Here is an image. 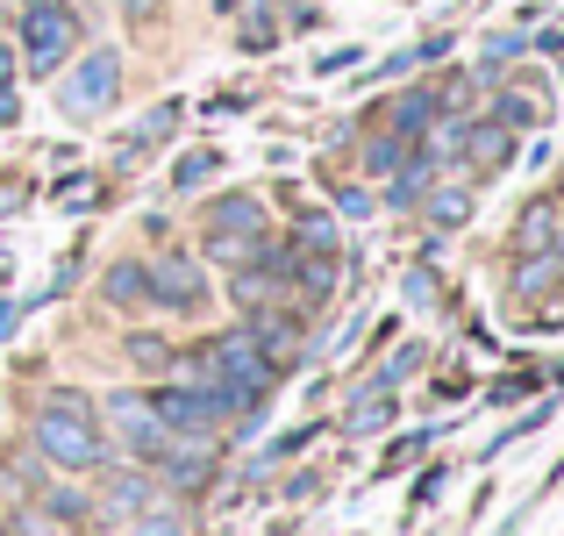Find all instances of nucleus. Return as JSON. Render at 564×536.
<instances>
[{
	"label": "nucleus",
	"mask_w": 564,
	"mask_h": 536,
	"mask_svg": "<svg viewBox=\"0 0 564 536\" xmlns=\"http://www.w3.org/2000/svg\"><path fill=\"white\" fill-rule=\"evenodd\" d=\"M258 229H264V207L250 193H221L207 207V236H258Z\"/></svg>",
	"instance_id": "7"
},
{
	"label": "nucleus",
	"mask_w": 564,
	"mask_h": 536,
	"mask_svg": "<svg viewBox=\"0 0 564 536\" xmlns=\"http://www.w3.org/2000/svg\"><path fill=\"white\" fill-rule=\"evenodd\" d=\"M0 86H8V51H0Z\"/></svg>",
	"instance_id": "16"
},
{
	"label": "nucleus",
	"mask_w": 564,
	"mask_h": 536,
	"mask_svg": "<svg viewBox=\"0 0 564 536\" xmlns=\"http://www.w3.org/2000/svg\"><path fill=\"white\" fill-rule=\"evenodd\" d=\"M429 215H436V222H465L471 215V193H436V201H429Z\"/></svg>",
	"instance_id": "12"
},
{
	"label": "nucleus",
	"mask_w": 564,
	"mask_h": 536,
	"mask_svg": "<svg viewBox=\"0 0 564 536\" xmlns=\"http://www.w3.org/2000/svg\"><path fill=\"white\" fill-rule=\"evenodd\" d=\"M72 36H79V22H72L65 0H36V8H29L22 51H29V65H36V72H57V65H65V57H72Z\"/></svg>",
	"instance_id": "3"
},
{
	"label": "nucleus",
	"mask_w": 564,
	"mask_h": 536,
	"mask_svg": "<svg viewBox=\"0 0 564 536\" xmlns=\"http://www.w3.org/2000/svg\"><path fill=\"white\" fill-rule=\"evenodd\" d=\"M386 415H393V394H386V386H372V394L350 408V429H372V422H386Z\"/></svg>",
	"instance_id": "9"
},
{
	"label": "nucleus",
	"mask_w": 564,
	"mask_h": 536,
	"mask_svg": "<svg viewBox=\"0 0 564 536\" xmlns=\"http://www.w3.org/2000/svg\"><path fill=\"white\" fill-rule=\"evenodd\" d=\"M143 293H151V301H165V308H193V301H200V272H193L186 258H165L151 279H143Z\"/></svg>",
	"instance_id": "6"
},
{
	"label": "nucleus",
	"mask_w": 564,
	"mask_h": 536,
	"mask_svg": "<svg viewBox=\"0 0 564 536\" xmlns=\"http://www.w3.org/2000/svg\"><path fill=\"white\" fill-rule=\"evenodd\" d=\"M108 429H115V437H122L137 458H151V465L172 451V429L158 422L151 394H115V400H108Z\"/></svg>",
	"instance_id": "4"
},
{
	"label": "nucleus",
	"mask_w": 564,
	"mask_h": 536,
	"mask_svg": "<svg viewBox=\"0 0 564 536\" xmlns=\"http://www.w3.org/2000/svg\"><path fill=\"white\" fill-rule=\"evenodd\" d=\"M465 151H471V165H508V129H465Z\"/></svg>",
	"instance_id": "8"
},
{
	"label": "nucleus",
	"mask_w": 564,
	"mask_h": 536,
	"mask_svg": "<svg viewBox=\"0 0 564 536\" xmlns=\"http://www.w3.org/2000/svg\"><path fill=\"white\" fill-rule=\"evenodd\" d=\"M108 301H143V265H115L108 272Z\"/></svg>",
	"instance_id": "10"
},
{
	"label": "nucleus",
	"mask_w": 564,
	"mask_h": 536,
	"mask_svg": "<svg viewBox=\"0 0 564 536\" xmlns=\"http://www.w3.org/2000/svg\"><path fill=\"white\" fill-rule=\"evenodd\" d=\"M122 14H129V22H151V14H158V0H122Z\"/></svg>",
	"instance_id": "14"
},
{
	"label": "nucleus",
	"mask_w": 564,
	"mask_h": 536,
	"mask_svg": "<svg viewBox=\"0 0 564 536\" xmlns=\"http://www.w3.org/2000/svg\"><path fill=\"white\" fill-rule=\"evenodd\" d=\"M115 94H122V57L86 51L79 72L65 79V115H100V108H115Z\"/></svg>",
	"instance_id": "5"
},
{
	"label": "nucleus",
	"mask_w": 564,
	"mask_h": 536,
	"mask_svg": "<svg viewBox=\"0 0 564 536\" xmlns=\"http://www.w3.org/2000/svg\"><path fill=\"white\" fill-rule=\"evenodd\" d=\"M137 536H180V523H143Z\"/></svg>",
	"instance_id": "15"
},
{
	"label": "nucleus",
	"mask_w": 564,
	"mask_h": 536,
	"mask_svg": "<svg viewBox=\"0 0 564 536\" xmlns=\"http://www.w3.org/2000/svg\"><path fill=\"white\" fill-rule=\"evenodd\" d=\"M200 365L215 372L221 386H236L243 400H258L264 386H272V351H264L250 330H236V336H215V344L200 351Z\"/></svg>",
	"instance_id": "2"
},
{
	"label": "nucleus",
	"mask_w": 564,
	"mask_h": 536,
	"mask_svg": "<svg viewBox=\"0 0 564 536\" xmlns=\"http://www.w3.org/2000/svg\"><path fill=\"white\" fill-rule=\"evenodd\" d=\"M108 494H115V515H137L143 501H151V486L143 480H108Z\"/></svg>",
	"instance_id": "11"
},
{
	"label": "nucleus",
	"mask_w": 564,
	"mask_h": 536,
	"mask_svg": "<svg viewBox=\"0 0 564 536\" xmlns=\"http://www.w3.org/2000/svg\"><path fill=\"white\" fill-rule=\"evenodd\" d=\"M36 451L51 458V465H65V472H94V465H108V437H100L94 408H86L79 394H57L51 408L36 415Z\"/></svg>",
	"instance_id": "1"
},
{
	"label": "nucleus",
	"mask_w": 564,
	"mask_h": 536,
	"mask_svg": "<svg viewBox=\"0 0 564 536\" xmlns=\"http://www.w3.org/2000/svg\"><path fill=\"white\" fill-rule=\"evenodd\" d=\"M207 165H215V158H186V165H180V186H200Z\"/></svg>",
	"instance_id": "13"
}]
</instances>
